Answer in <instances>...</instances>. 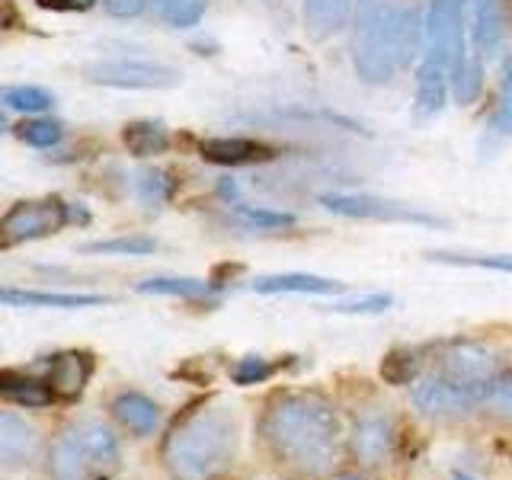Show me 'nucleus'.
<instances>
[{"label":"nucleus","instance_id":"f257e3e1","mask_svg":"<svg viewBox=\"0 0 512 480\" xmlns=\"http://www.w3.org/2000/svg\"><path fill=\"white\" fill-rule=\"evenodd\" d=\"M260 436L282 468L317 477L340 455L343 426L336 410L317 394H282L263 413Z\"/></svg>","mask_w":512,"mask_h":480},{"label":"nucleus","instance_id":"f03ea898","mask_svg":"<svg viewBox=\"0 0 512 480\" xmlns=\"http://www.w3.org/2000/svg\"><path fill=\"white\" fill-rule=\"evenodd\" d=\"M420 42H426V23H420V16L391 0H372L359 10L352 68L365 84L381 87L416 55Z\"/></svg>","mask_w":512,"mask_h":480},{"label":"nucleus","instance_id":"7ed1b4c3","mask_svg":"<svg viewBox=\"0 0 512 480\" xmlns=\"http://www.w3.org/2000/svg\"><path fill=\"white\" fill-rule=\"evenodd\" d=\"M237 426L224 410H196L170 429L164 461L173 480H218L234 461Z\"/></svg>","mask_w":512,"mask_h":480},{"label":"nucleus","instance_id":"20e7f679","mask_svg":"<svg viewBox=\"0 0 512 480\" xmlns=\"http://www.w3.org/2000/svg\"><path fill=\"white\" fill-rule=\"evenodd\" d=\"M90 212L77 202H64L58 196L45 199H20L7 208L4 221H0V247L13 250L29 240H42L48 234H58L71 224H87Z\"/></svg>","mask_w":512,"mask_h":480},{"label":"nucleus","instance_id":"39448f33","mask_svg":"<svg viewBox=\"0 0 512 480\" xmlns=\"http://www.w3.org/2000/svg\"><path fill=\"white\" fill-rule=\"evenodd\" d=\"M84 77L109 90H173L183 80L173 64L151 58H100L84 64Z\"/></svg>","mask_w":512,"mask_h":480},{"label":"nucleus","instance_id":"423d86ee","mask_svg":"<svg viewBox=\"0 0 512 480\" xmlns=\"http://www.w3.org/2000/svg\"><path fill=\"white\" fill-rule=\"evenodd\" d=\"M327 212L340 218H359V221H388V224H420V228H442V218L413 208L407 202L381 199L372 192H324L317 199Z\"/></svg>","mask_w":512,"mask_h":480},{"label":"nucleus","instance_id":"0eeeda50","mask_svg":"<svg viewBox=\"0 0 512 480\" xmlns=\"http://www.w3.org/2000/svg\"><path fill=\"white\" fill-rule=\"evenodd\" d=\"M426 55L455 71L458 64L468 58V13H464V0H429L426 10Z\"/></svg>","mask_w":512,"mask_h":480},{"label":"nucleus","instance_id":"6e6552de","mask_svg":"<svg viewBox=\"0 0 512 480\" xmlns=\"http://www.w3.org/2000/svg\"><path fill=\"white\" fill-rule=\"evenodd\" d=\"M413 404L426 416H461L471 413L477 404H484V394L464 388V384H455L452 378H445L439 372L413 384Z\"/></svg>","mask_w":512,"mask_h":480},{"label":"nucleus","instance_id":"1a4fd4ad","mask_svg":"<svg viewBox=\"0 0 512 480\" xmlns=\"http://www.w3.org/2000/svg\"><path fill=\"white\" fill-rule=\"evenodd\" d=\"M202 160L215 167H256L266 164V160H276V148L260 138H247V135H221V138H205L199 144Z\"/></svg>","mask_w":512,"mask_h":480},{"label":"nucleus","instance_id":"9d476101","mask_svg":"<svg viewBox=\"0 0 512 480\" xmlns=\"http://www.w3.org/2000/svg\"><path fill=\"white\" fill-rule=\"evenodd\" d=\"M442 375L452 378L455 384H464L471 391H487L490 378L496 375L493 352L477 343H458L442 356Z\"/></svg>","mask_w":512,"mask_h":480},{"label":"nucleus","instance_id":"9b49d317","mask_svg":"<svg viewBox=\"0 0 512 480\" xmlns=\"http://www.w3.org/2000/svg\"><path fill=\"white\" fill-rule=\"evenodd\" d=\"M509 36L506 0H471V45L477 58H496Z\"/></svg>","mask_w":512,"mask_h":480},{"label":"nucleus","instance_id":"f8f14e48","mask_svg":"<svg viewBox=\"0 0 512 480\" xmlns=\"http://www.w3.org/2000/svg\"><path fill=\"white\" fill-rule=\"evenodd\" d=\"M93 468H100V464L84 439V426L64 429L52 445V458H48L52 480H87Z\"/></svg>","mask_w":512,"mask_h":480},{"label":"nucleus","instance_id":"ddd939ff","mask_svg":"<svg viewBox=\"0 0 512 480\" xmlns=\"http://www.w3.org/2000/svg\"><path fill=\"white\" fill-rule=\"evenodd\" d=\"M93 375L90 352H58L48 359V384L58 400H77Z\"/></svg>","mask_w":512,"mask_h":480},{"label":"nucleus","instance_id":"4468645a","mask_svg":"<svg viewBox=\"0 0 512 480\" xmlns=\"http://www.w3.org/2000/svg\"><path fill=\"white\" fill-rule=\"evenodd\" d=\"M448 93H452V71L426 55L420 61V68H416V112L423 119L439 116L445 109Z\"/></svg>","mask_w":512,"mask_h":480},{"label":"nucleus","instance_id":"2eb2a0df","mask_svg":"<svg viewBox=\"0 0 512 480\" xmlns=\"http://www.w3.org/2000/svg\"><path fill=\"white\" fill-rule=\"evenodd\" d=\"M7 308H55V311H80V308H103L106 295H77V292H36V288H4L0 292Z\"/></svg>","mask_w":512,"mask_h":480},{"label":"nucleus","instance_id":"dca6fc26","mask_svg":"<svg viewBox=\"0 0 512 480\" xmlns=\"http://www.w3.org/2000/svg\"><path fill=\"white\" fill-rule=\"evenodd\" d=\"M39 452V432L16 413H0V464L20 468Z\"/></svg>","mask_w":512,"mask_h":480},{"label":"nucleus","instance_id":"f3484780","mask_svg":"<svg viewBox=\"0 0 512 480\" xmlns=\"http://www.w3.org/2000/svg\"><path fill=\"white\" fill-rule=\"evenodd\" d=\"M260 295H336L343 292V282L311 276V272H279V276H260L250 282Z\"/></svg>","mask_w":512,"mask_h":480},{"label":"nucleus","instance_id":"a211bd4d","mask_svg":"<svg viewBox=\"0 0 512 480\" xmlns=\"http://www.w3.org/2000/svg\"><path fill=\"white\" fill-rule=\"evenodd\" d=\"M394 448V426L384 416H365L352 429V455L362 464H378L391 455Z\"/></svg>","mask_w":512,"mask_h":480},{"label":"nucleus","instance_id":"6ab92c4d","mask_svg":"<svg viewBox=\"0 0 512 480\" xmlns=\"http://www.w3.org/2000/svg\"><path fill=\"white\" fill-rule=\"evenodd\" d=\"M356 7H362V0H304V29L314 39H330L346 29Z\"/></svg>","mask_w":512,"mask_h":480},{"label":"nucleus","instance_id":"aec40b11","mask_svg":"<svg viewBox=\"0 0 512 480\" xmlns=\"http://www.w3.org/2000/svg\"><path fill=\"white\" fill-rule=\"evenodd\" d=\"M109 410L128 432H135V436H151V432L160 426V407L151 397H144L138 391H122L109 404Z\"/></svg>","mask_w":512,"mask_h":480},{"label":"nucleus","instance_id":"412c9836","mask_svg":"<svg viewBox=\"0 0 512 480\" xmlns=\"http://www.w3.org/2000/svg\"><path fill=\"white\" fill-rule=\"evenodd\" d=\"M0 394H4L10 404L26 407V410H39L52 404V400H58L48 378H32L23 372H10V368L0 375Z\"/></svg>","mask_w":512,"mask_h":480},{"label":"nucleus","instance_id":"4be33fe9","mask_svg":"<svg viewBox=\"0 0 512 480\" xmlns=\"http://www.w3.org/2000/svg\"><path fill=\"white\" fill-rule=\"evenodd\" d=\"M122 144L132 157H157L170 151V128L154 119H135L122 128Z\"/></svg>","mask_w":512,"mask_h":480},{"label":"nucleus","instance_id":"5701e85b","mask_svg":"<svg viewBox=\"0 0 512 480\" xmlns=\"http://www.w3.org/2000/svg\"><path fill=\"white\" fill-rule=\"evenodd\" d=\"M432 263L442 266H471V269H490L512 276V253H471V250H432L426 253Z\"/></svg>","mask_w":512,"mask_h":480},{"label":"nucleus","instance_id":"b1692460","mask_svg":"<svg viewBox=\"0 0 512 480\" xmlns=\"http://www.w3.org/2000/svg\"><path fill=\"white\" fill-rule=\"evenodd\" d=\"M144 295H167V298H205L212 292V282L189 279V276H154L138 285Z\"/></svg>","mask_w":512,"mask_h":480},{"label":"nucleus","instance_id":"393cba45","mask_svg":"<svg viewBox=\"0 0 512 480\" xmlns=\"http://www.w3.org/2000/svg\"><path fill=\"white\" fill-rule=\"evenodd\" d=\"M484 58H464L458 68L452 71V96L458 106H474L484 93Z\"/></svg>","mask_w":512,"mask_h":480},{"label":"nucleus","instance_id":"a878e982","mask_svg":"<svg viewBox=\"0 0 512 480\" xmlns=\"http://www.w3.org/2000/svg\"><path fill=\"white\" fill-rule=\"evenodd\" d=\"M55 106V96L36 87V84H16L4 90V109L7 112H23V116H42Z\"/></svg>","mask_w":512,"mask_h":480},{"label":"nucleus","instance_id":"bb28decb","mask_svg":"<svg viewBox=\"0 0 512 480\" xmlns=\"http://www.w3.org/2000/svg\"><path fill=\"white\" fill-rule=\"evenodd\" d=\"M512 135V55L503 64L500 93H496V106L490 112V138L503 141Z\"/></svg>","mask_w":512,"mask_h":480},{"label":"nucleus","instance_id":"cd10ccee","mask_svg":"<svg viewBox=\"0 0 512 480\" xmlns=\"http://www.w3.org/2000/svg\"><path fill=\"white\" fill-rule=\"evenodd\" d=\"M16 135H20V141H26L29 148L48 151V148H58L64 141V125L58 119L32 116V119H23V125L16 128Z\"/></svg>","mask_w":512,"mask_h":480},{"label":"nucleus","instance_id":"c85d7f7f","mask_svg":"<svg viewBox=\"0 0 512 480\" xmlns=\"http://www.w3.org/2000/svg\"><path fill=\"white\" fill-rule=\"evenodd\" d=\"M208 10V0H157L160 20L173 29H192L202 23V16Z\"/></svg>","mask_w":512,"mask_h":480},{"label":"nucleus","instance_id":"c756f323","mask_svg":"<svg viewBox=\"0 0 512 480\" xmlns=\"http://www.w3.org/2000/svg\"><path fill=\"white\" fill-rule=\"evenodd\" d=\"M154 250H157V240L154 237H144V234L93 240V244L84 247V253H103V256H148Z\"/></svg>","mask_w":512,"mask_h":480},{"label":"nucleus","instance_id":"7c9ffc66","mask_svg":"<svg viewBox=\"0 0 512 480\" xmlns=\"http://www.w3.org/2000/svg\"><path fill=\"white\" fill-rule=\"evenodd\" d=\"M84 439L90 445V452L96 458V464H116L119 461V439L112 436V429L103 423H84Z\"/></svg>","mask_w":512,"mask_h":480},{"label":"nucleus","instance_id":"2f4dec72","mask_svg":"<svg viewBox=\"0 0 512 480\" xmlns=\"http://www.w3.org/2000/svg\"><path fill=\"white\" fill-rule=\"evenodd\" d=\"M173 189L176 183L164 170H141L138 173V196L144 205H164L173 199Z\"/></svg>","mask_w":512,"mask_h":480},{"label":"nucleus","instance_id":"473e14b6","mask_svg":"<svg viewBox=\"0 0 512 480\" xmlns=\"http://www.w3.org/2000/svg\"><path fill=\"white\" fill-rule=\"evenodd\" d=\"M237 215L244 218L256 231H282L295 228V215L288 212H272V208H253V205H237Z\"/></svg>","mask_w":512,"mask_h":480},{"label":"nucleus","instance_id":"72a5a7b5","mask_svg":"<svg viewBox=\"0 0 512 480\" xmlns=\"http://www.w3.org/2000/svg\"><path fill=\"white\" fill-rule=\"evenodd\" d=\"M484 404L496 413H512V372H496L484 391Z\"/></svg>","mask_w":512,"mask_h":480},{"label":"nucleus","instance_id":"f704fd0d","mask_svg":"<svg viewBox=\"0 0 512 480\" xmlns=\"http://www.w3.org/2000/svg\"><path fill=\"white\" fill-rule=\"evenodd\" d=\"M272 372H276V365L266 362L263 356H244L237 365H234V384H260L266 378H272Z\"/></svg>","mask_w":512,"mask_h":480},{"label":"nucleus","instance_id":"c9c22d12","mask_svg":"<svg viewBox=\"0 0 512 480\" xmlns=\"http://www.w3.org/2000/svg\"><path fill=\"white\" fill-rule=\"evenodd\" d=\"M416 365H420L416 362V352H391L381 365V375L394 384H407L416 375Z\"/></svg>","mask_w":512,"mask_h":480},{"label":"nucleus","instance_id":"e433bc0d","mask_svg":"<svg viewBox=\"0 0 512 480\" xmlns=\"http://www.w3.org/2000/svg\"><path fill=\"white\" fill-rule=\"evenodd\" d=\"M391 304H394L391 295H365V298H356V301L330 304V311H336V314H381V311H388Z\"/></svg>","mask_w":512,"mask_h":480},{"label":"nucleus","instance_id":"4c0bfd02","mask_svg":"<svg viewBox=\"0 0 512 480\" xmlns=\"http://www.w3.org/2000/svg\"><path fill=\"white\" fill-rule=\"evenodd\" d=\"M96 4L100 0H36L39 10H52V13H87Z\"/></svg>","mask_w":512,"mask_h":480},{"label":"nucleus","instance_id":"58836bf2","mask_svg":"<svg viewBox=\"0 0 512 480\" xmlns=\"http://www.w3.org/2000/svg\"><path fill=\"white\" fill-rule=\"evenodd\" d=\"M106 13L119 16V20H128V16H138L148 7V0H103Z\"/></svg>","mask_w":512,"mask_h":480},{"label":"nucleus","instance_id":"ea45409f","mask_svg":"<svg viewBox=\"0 0 512 480\" xmlns=\"http://www.w3.org/2000/svg\"><path fill=\"white\" fill-rule=\"evenodd\" d=\"M336 480H362V477H356V474H343V477H336Z\"/></svg>","mask_w":512,"mask_h":480},{"label":"nucleus","instance_id":"a19ab883","mask_svg":"<svg viewBox=\"0 0 512 480\" xmlns=\"http://www.w3.org/2000/svg\"><path fill=\"white\" fill-rule=\"evenodd\" d=\"M455 480H477V477H471V474H455Z\"/></svg>","mask_w":512,"mask_h":480}]
</instances>
